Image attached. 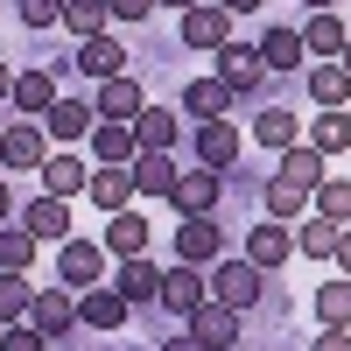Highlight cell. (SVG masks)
I'll list each match as a JSON object with an SVG mask.
<instances>
[{
  "instance_id": "cell-1",
  "label": "cell",
  "mask_w": 351,
  "mask_h": 351,
  "mask_svg": "<svg viewBox=\"0 0 351 351\" xmlns=\"http://www.w3.org/2000/svg\"><path fill=\"white\" fill-rule=\"evenodd\" d=\"M204 288H211V302H225V309H239V316H253V309H267L274 324H288V295L274 288V274H260L253 260L239 253H218V267L204 274Z\"/></svg>"
},
{
  "instance_id": "cell-2",
  "label": "cell",
  "mask_w": 351,
  "mask_h": 351,
  "mask_svg": "<svg viewBox=\"0 0 351 351\" xmlns=\"http://www.w3.org/2000/svg\"><path fill=\"white\" fill-rule=\"evenodd\" d=\"M183 324H190V337H197L204 351H232V344L246 337V316H239V309H225V302H211V295H204V302L183 316Z\"/></svg>"
},
{
  "instance_id": "cell-3",
  "label": "cell",
  "mask_w": 351,
  "mask_h": 351,
  "mask_svg": "<svg viewBox=\"0 0 351 351\" xmlns=\"http://www.w3.org/2000/svg\"><path fill=\"white\" fill-rule=\"evenodd\" d=\"M71 295H77V330H127V316H134V302L120 288H106V281L71 288Z\"/></svg>"
},
{
  "instance_id": "cell-4",
  "label": "cell",
  "mask_w": 351,
  "mask_h": 351,
  "mask_svg": "<svg viewBox=\"0 0 351 351\" xmlns=\"http://www.w3.org/2000/svg\"><path fill=\"white\" fill-rule=\"evenodd\" d=\"M225 197V176L218 169H176V190H169V204L183 218H211V204Z\"/></svg>"
},
{
  "instance_id": "cell-5",
  "label": "cell",
  "mask_w": 351,
  "mask_h": 351,
  "mask_svg": "<svg viewBox=\"0 0 351 351\" xmlns=\"http://www.w3.org/2000/svg\"><path fill=\"white\" fill-rule=\"evenodd\" d=\"M218 77L232 84V99H239V92H260V84H267V64H260L253 43H218Z\"/></svg>"
},
{
  "instance_id": "cell-6",
  "label": "cell",
  "mask_w": 351,
  "mask_h": 351,
  "mask_svg": "<svg viewBox=\"0 0 351 351\" xmlns=\"http://www.w3.org/2000/svg\"><path fill=\"white\" fill-rule=\"evenodd\" d=\"M218 253H225V225H211V218H183V225H176V260L211 267Z\"/></svg>"
},
{
  "instance_id": "cell-7",
  "label": "cell",
  "mask_w": 351,
  "mask_h": 351,
  "mask_svg": "<svg viewBox=\"0 0 351 351\" xmlns=\"http://www.w3.org/2000/svg\"><path fill=\"white\" fill-rule=\"evenodd\" d=\"M28 324H36L43 337L77 330V295H71V288H36V302H28Z\"/></svg>"
},
{
  "instance_id": "cell-8",
  "label": "cell",
  "mask_w": 351,
  "mask_h": 351,
  "mask_svg": "<svg viewBox=\"0 0 351 351\" xmlns=\"http://www.w3.org/2000/svg\"><path fill=\"white\" fill-rule=\"evenodd\" d=\"M71 71H84L92 84H99V77H120V71H127V43H120V36H84L77 56H71Z\"/></svg>"
},
{
  "instance_id": "cell-9",
  "label": "cell",
  "mask_w": 351,
  "mask_h": 351,
  "mask_svg": "<svg viewBox=\"0 0 351 351\" xmlns=\"http://www.w3.org/2000/svg\"><path fill=\"white\" fill-rule=\"evenodd\" d=\"M204 295H211V288H204V274L190 267V260H176V267L162 274V288H155V302H162L169 316H190V309H197Z\"/></svg>"
},
{
  "instance_id": "cell-10",
  "label": "cell",
  "mask_w": 351,
  "mask_h": 351,
  "mask_svg": "<svg viewBox=\"0 0 351 351\" xmlns=\"http://www.w3.org/2000/svg\"><path fill=\"white\" fill-rule=\"evenodd\" d=\"M56 274H64V288H92V281L106 274V246H92V239H64V246H56Z\"/></svg>"
},
{
  "instance_id": "cell-11",
  "label": "cell",
  "mask_w": 351,
  "mask_h": 351,
  "mask_svg": "<svg viewBox=\"0 0 351 351\" xmlns=\"http://www.w3.org/2000/svg\"><path fill=\"white\" fill-rule=\"evenodd\" d=\"M183 43H190V49H218V43H232V14L218 8V0L183 8Z\"/></svg>"
},
{
  "instance_id": "cell-12",
  "label": "cell",
  "mask_w": 351,
  "mask_h": 351,
  "mask_svg": "<svg viewBox=\"0 0 351 351\" xmlns=\"http://www.w3.org/2000/svg\"><path fill=\"white\" fill-rule=\"evenodd\" d=\"M288 253H295V232H288L281 218H267V225H253V232H246V260H253L260 274H274Z\"/></svg>"
},
{
  "instance_id": "cell-13",
  "label": "cell",
  "mask_w": 351,
  "mask_h": 351,
  "mask_svg": "<svg viewBox=\"0 0 351 351\" xmlns=\"http://www.w3.org/2000/svg\"><path fill=\"white\" fill-rule=\"evenodd\" d=\"M197 162L232 176V162H239V134H232V120H197Z\"/></svg>"
},
{
  "instance_id": "cell-14",
  "label": "cell",
  "mask_w": 351,
  "mask_h": 351,
  "mask_svg": "<svg viewBox=\"0 0 351 351\" xmlns=\"http://www.w3.org/2000/svg\"><path fill=\"white\" fill-rule=\"evenodd\" d=\"M0 162H8V169H43L49 162V134L43 127H8V134H0Z\"/></svg>"
},
{
  "instance_id": "cell-15",
  "label": "cell",
  "mask_w": 351,
  "mask_h": 351,
  "mask_svg": "<svg viewBox=\"0 0 351 351\" xmlns=\"http://www.w3.org/2000/svg\"><path fill=\"white\" fill-rule=\"evenodd\" d=\"M14 218H21L28 232H36V239H56V246H64V239H71V211H64V197H49V190H43L36 204H21V211H14Z\"/></svg>"
},
{
  "instance_id": "cell-16",
  "label": "cell",
  "mask_w": 351,
  "mask_h": 351,
  "mask_svg": "<svg viewBox=\"0 0 351 351\" xmlns=\"http://www.w3.org/2000/svg\"><path fill=\"white\" fill-rule=\"evenodd\" d=\"M92 127H99V106L92 99H56L43 112V134H56V141H77V134H92Z\"/></svg>"
},
{
  "instance_id": "cell-17",
  "label": "cell",
  "mask_w": 351,
  "mask_h": 351,
  "mask_svg": "<svg viewBox=\"0 0 351 351\" xmlns=\"http://www.w3.org/2000/svg\"><path fill=\"white\" fill-rule=\"evenodd\" d=\"M92 155H99L106 169L134 162V155H141V141H134V120H99V127H92Z\"/></svg>"
},
{
  "instance_id": "cell-18",
  "label": "cell",
  "mask_w": 351,
  "mask_h": 351,
  "mask_svg": "<svg viewBox=\"0 0 351 351\" xmlns=\"http://www.w3.org/2000/svg\"><path fill=\"white\" fill-rule=\"evenodd\" d=\"M112 288H120V295L141 309V302H155V288H162V267L148 253H134V260H120V274H112Z\"/></svg>"
},
{
  "instance_id": "cell-19",
  "label": "cell",
  "mask_w": 351,
  "mask_h": 351,
  "mask_svg": "<svg viewBox=\"0 0 351 351\" xmlns=\"http://www.w3.org/2000/svg\"><path fill=\"white\" fill-rule=\"evenodd\" d=\"M92 106L106 112V120H134V112L148 106V99H141V84H134V71H120V77H99V99H92Z\"/></svg>"
},
{
  "instance_id": "cell-20",
  "label": "cell",
  "mask_w": 351,
  "mask_h": 351,
  "mask_svg": "<svg viewBox=\"0 0 351 351\" xmlns=\"http://www.w3.org/2000/svg\"><path fill=\"white\" fill-rule=\"evenodd\" d=\"M84 190H92V204L112 218V211H127V204H134V169H127V162H120V169H92V183H84Z\"/></svg>"
},
{
  "instance_id": "cell-21",
  "label": "cell",
  "mask_w": 351,
  "mask_h": 351,
  "mask_svg": "<svg viewBox=\"0 0 351 351\" xmlns=\"http://www.w3.org/2000/svg\"><path fill=\"white\" fill-rule=\"evenodd\" d=\"M134 190H141V197H169V190H176L169 148H141V155H134Z\"/></svg>"
},
{
  "instance_id": "cell-22",
  "label": "cell",
  "mask_w": 351,
  "mask_h": 351,
  "mask_svg": "<svg viewBox=\"0 0 351 351\" xmlns=\"http://www.w3.org/2000/svg\"><path fill=\"white\" fill-rule=\"evenodd\" d=\"M183 112H197V120H225V112H232V84H225V77L183 84Z\"/></svg>"
},
{
  "instance_id": "cell-23",
  "label": "cell",
  "mask_w": 351,
  "mask_h": 351,
  "mask_svg": "<svg viewBox=\"0 0 351 351\" xmlns=\"http://www.w3.org/2000/svg\"><path fill=\"white\" fill-rule=\"evenodd\" d=\"M253 49H260V64H267V71H302V56H309L295 28H267Z\"/></svg>"
},
{
  "instance_id": "cell-24",
  "label": "cell",
  "mask_w": 351,
  "mask_h": 351,
  "mask_svg": "<svg viewBox=\"0 0 351 351\" xmlns=\"http://www.w3.org/2000/svg\"><path fill=\"white\" fill-rule=\"evenodd\" d=\"M176 134H183V120H176L169 106H141L134 112V141L141 148H176Z\"/></svg>"
},
{
  "instance_id": "cell-25",
  "label": "cell",
  "mask_w": 351,
  "mask_h": 351,
  "mask_svg": "<svg viewBox=\"0 0 351 351\" xmlns=\"http://www.w3.org/2000/svg\"><path fill=\"white\" fill-rule=\"evenodd\" d=\"M106 253H120V260L148 253V218H141V211H112V225H106Z\"/></svg>"
},
{
  "instance_id": "cell-26",
  "label": "cell",
  "mask_w": 351,
  "mask_h": 351,
  "mask_svg": "<svg viewBox=\"0 0 351 351\" xmlns=\"http://www.w3.org/2000/svg\"><path fill=\"white\" fill-rule=\"evenodd\" d=\"M36 176H43V190H49V197H77L84 183H92V169H84L77 155H49Z\"/></svg>"
},
{
  "instance_id": "cell-27",
  "label": "cell",
  "mask_w": 351,
  "mask_h": 351,
  "mask_svg": "<svg viewBox=\"0 0 351 351\" xmlns=\"http://www.w3.org/2000/svg\"><path fill=\"white\" fill-rule=\"evenodd\" d=\"M21 112H49L56 106V71H14V92H8Z\"/></svg>"
},
{
  "instance_id": "cell-28",
  "label": "cell",
  "mask_w": 351,
  "mask_h": 351,
  "mask_svg": "<svg viewBox=\"0 0 351 351\" xmlns=\"http://www.w3.org/2000/svg\"><path fill=\"white\" fill-rule=\"evenodd\" d=\"M309 148L324 155V162L351 148V120H344V106H330V112H316V127H309Z\"/></svg>"
},
{
  "instance_id": "cell-29",
  "label": "cell",
  "mask_w": 351,
  "mask_h": 351,
  "mask_svg": "<svg viewBox=\"0 0 351 351\" xmlns=\"http://www.w3.org/2000/svg\"><path fill=\"white\" fill-rule=\"evenodd\" d=\"M309 99H316V106H324V112L351 99V71L337 64V56H330V64H316V71H309Z\"/></svg>"
},
{
  "instance_id": "cell-30",
  "label": "cell",
  "mask_w": 351,
  "mask_h": 351,
  "mask_svg": "<svg viewBox=\"0 0 351 351\" xmlns=\"http://www.w3.org/2000/svg\"><path fill=\"white\" fill-rule=\"evenodd\" d=\"M260 204H267V211H274V218L288 225V218H302V211H309V190H302V183H288V176H267Z\"/></svg>"
},
{
  "instance_id": "cell-31",
  "label": "cell",
  "mask_w": 351,
  "mask_h": 351,
  "mask_svg": "<svg viewBox=\"0 0 351 351\" xmlns=\"http://www.w3.org/2000/svg\"><path fill=\"white\" fill-rule=\"evenodd\" d=\"M302 49H316V56H344V21H337L330 8H316L309 28H302Z\"/></svg>"
},
{
  "instance_id": "cell-32",
  "label": "cell",
  "mask_w": 351,
  "mask_h": 351,
  "mask_svg": "<svg viewBox=\"0 0 351 351\" xmlns=\"http://www.w3.org/2000/svg\"><path fill=\"white\" fill-rule=\"evenodd\" d=\"M309 204H316V218H330V225H351V183H344V176H324V183L309 190Z\"/></svg>"
},
{
  "instance_id": "cell-33",
  "label": "cell",
  "mask_w": 351,
  "mask_h": 351,
  "mask_svg": "<svg viewBox=\"0 0 351 351\" xmlns=\"http://www.w3.org/2000/svg\"><path fill=\"white\" fill-rule=\"evenodd\" d=\"M106 21H112V8L106 0H64V28L84 43V36H106Z\"/></svg>"
},
{
  "instance_id": "cell-34",
  "label": "cell",
  "mask_w": 351,
  "mask_h": 351,
  "mask_svg": "<svg viewBox=\"0 0 351 351\" xmlns=\"http://www.w3.org/2000/svg\"><path fill=\"white\" fill-rule=\"evenodd\" d=\"M253 141H260V148H295V112H288V106H267V112L253 120Z\"/></svg>"
},
{
  "instance_id": "cell-35",
  "label": "cell",
  "mask_w": 351,
  "mask_h": 351,
  "mask_svg": "<svg viewBox=\"0 0 351 351\" xmlns=\"http://www.w3.org/2000/svg\"><path fill=\"white\" fill-rule=\"evenodd\" d=\"M36 232H28V225H0V267H8V274H21L28 267V260H36Z\"/></svg>"
},
{
  "instance_id": "cell-36",
  "label": "cell",
  "mask_w": 351,
  "mask_h": 351,
  "mask_svg": "<svg viewBox=\"0 0 351 351\" xmlns=\"http://www.w3.org/2000/svg\"><path fill=\"white\" fill-rule=\"evenodd\" d=\"M324 155H316V148H281V176H288V183H302V190H316V183H324Z\"/></svg>"
},
{
  "instance_id": "cell-37",
  "label": "cell",
  "mask_w": 351,
  "mask_h": 351,
  "mask_svg": "<svg viewBox=\"0 0 351 351\" xmlns=\"http://www.w3.org/2000/svg\"><path fill=\"white\" fill-rule=\"evenodd\" d=\"M316 316H324V330H344L351 324V281H324L316 288Z\"/></svg>"
},
{
  "instance_id": "cell-38",
  "label": "cell",
  "mask_w": 351,
  "mask_h": 351,
  "mask_svg": "<svg viewBox=\"0 0 351 351\" xmlns=\"http://www.w3.org/2000/svg\"><path fill=\"white\" fill-rule=\"evenodd\" d=\"M28 302H36V288H28L21 274H8V267H0V324H21V316H28Z\"/></svg>"
},
{
  "instance_id": "cell-39",
  "label": "cell",
  "mask_w": 351,
  "mask_h": 351,
  "mask_svg": "<svg viewBox=\"0 0 351 351\" xmlns=\"http://www.w3.org/2000/svg\"><path fill=\"white\" fill-rule=\"evenodd\" d=\"M337 232H344V225H330V218H316V225H302V232H295V246H302L309 260H330V253H337Z\"/></svg>"
},
{
  "instance_id": "cell-40",
  "label": "cell",
  "mask_w": 351,
  "mask_h": 351,
  "mask_svg": "<svg viewBox=\"0 0 351 351\" xmlns=\"http://www.w3.org/2000/svg\"><path fill=\"white\" fill-rule=\"evenodd\" d=\"M14 21L43 36V28H56V21H64V0H14Z\"/></svg>"
},
{
  "instance_id": "cell-41",
  "label": "cell",
  "mask_w": 351,
  "mask_h": 351,
  "mask_svg": "<svg viewBox=\"0 0 351 351\" xmlns=\"http://www.w3.org/2000/svg\"><path fill=\"white\" fill-rule=\"evenodd\" d=\"M0 351H49V337L21 316V324H0Z\"/></svg>"
},
{
  "instance_id": "cell-42",
  "label": "cell",
  "mask_w": 351,
  "mask_h": 351,
  "mask_svg": "<svg viewBox=\"0 0 351 351\" xmlns=\"http://www.w3.org/2000/svg\"><path fill=\"white\" fill-rule=\"evenodd\" d=\"M106 8H112V21H148L155 0H106Z\"/></svg>"
},
{
  "instance_id": "cell-43",
  "label": "cell",
  "mask_w": 351,
  "mask_h": 351,
  "mask_svg": "<svg viewBox=\"0 0 351 351\" xmlns=\"http://www.w3.org/2000/svg\"><path fill=\"white\" fill-rule=\"evenodd\" d=\"M309 351H351V337H344V330H324V337H316Z\"/></svg>"
},
{
  "instance_id": "cell-44",
  "label": "cell",
  "mask_w": 351,
  "mask_h": 351,
  "mask_svg": "<svg viewBox=\"0 0 351 351\" xmlns=\"http://www.w3.org/2000/svg\"><path fill=\"white\" fill-rule=\"evenodd\" d=\"M14 218V190H8V169H0V225Z\"/></svg>"
},
{
  "instance_id": "cell-45",
  "label": "cell",
  "mask_w": 351,
  "mask_h": 351,
  "mask_svg": "<svg viewBox=\"0 0 351 351\" xmlns=\"http://www.w3.org/2000/svg\"><path fill=\"white\" fill-rule=\"evenodd\" d=\"M218 8H225V14H260L267 0H218Z\"/></svg>"
},
{
  "instance_id": "cell-46",
  "label": "cell",
  "mask_w": 351,
  "mask_h": 351,
  "mask_svg": "<svg viewBox=\"0 0 351 351\" xmlns=\"http://www.w3.org/2000/svg\"><path fill=\"white\" fill-rule=\"evenodd\" d=\"M330 260H337V267L351 274V232H337V253H330Z\"/></svg>"
},
{
  "instance_id": "cell-47",
  "label": "cell",
  "mask_w": 351,
  "mask_h": 351,
  "mask_svg": "<svg viewBox=\"0 0 351 351\" xmlns=\"http://www.w3.org/2000/svg\"><path fill=\"white\" fill-rule=\"evenodd\" d=\"M162 351H204L197 337H162Z\"/></svg>"
},
{
  "instance_id": "cell-48",
  "label": "cell",
  "mask_w": 351,
  "mask_h": 351,
  "mask_svg": "<svg viewBox=\"0 0 351 351\" xmlns=\"http://www.w3.org/2000/svg\"><path fill=\"white\" fill-rule=\"evenodd\" d=\"M14 92V64H8V56H0V99H8Z\"/></svg>"
},
{
  "instance_id": "cell-49",
  "label": "cell",
  "mask_w": 351,
  "mask_h": 351,
  "mask_svg": "<svg viewBox=\"0 0 351 351\" xmlns=\"http://www.w3.org/2000/svg\"><path fill=\"white\" fill-rule=\"evenodd\" d=\"M155 8H197V0H155Z\"/></svg>"
},
{
  "instance_id": "cell-50",
  "label": "cell",
  "mask_w": 351,
  "mask_h": 351,
  "mask_svg": "<svg viewBox=\"0 0 351 351\" xmlns=\"http://www.w3.org/2000/svg\"><path fill=\"white\" fill-rule=\"evenodd\" d=\"M344 71H351V36H344Z\"/></svg>"
},
{
  "instance_id": "cell-51",
  "label": "cell",
  "mask_w": 351,
  "mask_h": 351,
  "mask_svg": "<svg viewBox=\"0 0 351 351\" xmlns=\"http://www.w3.org/2000/svg\"><path fill=\"white\" fill-rule=\"evenodd\" d=\"M309 8H337V0H309Z\"/></svg>"
},
{
  "instance_id": "cell-52",
  "label": "cell",
  "mask_w": 351,
  "mask_h": 351,
  "mask_svg": "<svg viewBox=\"0 0 351 351\" xmlns=\"http://www.w3.org/2000/svg\"><path fill=\"white\" fill-rule=\"evenodd\" d=\"M0 134H8V120H0Z\"/></svg>"
},
{
  "instance_id": "cell-53",
  "label": "cell",
  "mask_w": 351,
  "mask_h": 351,
  "mask_svg": "<svg viewBox=\"0 0 351 351\" xmlns=\"http://www.w3.org/2000/svg\"><path fill=\"white\" fill-rule=\"evenodd\" d=\"M71 351H77V344H71Z\"/></svg>"
}]
</instances>
